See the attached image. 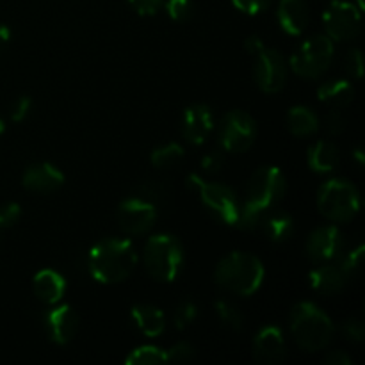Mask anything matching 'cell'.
I'll return each instance as SVG.
<instances>
[{
    "label": "cell",
    "mask_w": 365,
    "mask_h": 365,
    "mask_svg": "<svg viewBox=\"0 0 365 365\" xmlns=\"http://www.w3.org/2000/svg\"><path fill=\"white\" fill-rule=\"evenodd\" d=\"M138 264V253L127 239H106L95 245L88 257V269L100 284L125 282Z\"/></svg>",
    "instance_id": "1"
},
{
    "label": "cell",
    "mask_w": 365,
    "mask_h": 365,
    "mask_svg": "<svg viewBox=\"0 0 365 365\" xmlns=\"http://www.w3.org/2000/svg\"><path fill=\"white\" fill-rule=\"evenodd\" d=\"M214 277L225 291L239 296H252L262 285L264 266L252 253L234 252L217 264Z\"/></svg>",
    "instance_id": "2"
},
{
    "label": "cell",
    "mask_w": 365,
    "mask_h": 365,
    "mask_svg": "<svg viewBox=\"0 0 365 365\" xmlns=\"http://www.w3.org/2000/svg\"><path fill=\"white\" fill-rule=\"evenodd\" d=\"M334 323L317 305L310 302H299L292 307L291 331L296 344L305 351H321L334 337Z\"/></svg>",
    "instance_id": "3"
},
{
    "label": "cell",
    "mask_w": 365,
    "mask_h": 365,
    "mask_svg": "<svg viewBox=\"0 0 365 365\" xmlns=\"http://www.w3.org/2000/svg\"><path fill=\"white\" fill-rule=\"evenodd\" d=\"M184 266L182 242L171 234H157L146 241L145 267L157 282H173Z\"/></svg>",
    "instance_id": "4"
},
{
    "label": "cell",
    "mask_w": 365,
    "mask_h": 365,
    "mask_svg": "<svg viewBox=\"0 0 365 365\" xmlns=\"http://www.w3.org/2000/svg\"><path fill=\"white\" fill-rule=\"evenodd\" d=\"M317 207L327 220L348 223L360 210L359 189L344 178H330L319 187Z\"/></svg>",
    "instance_id": "5"
},
{
    "label": "cell",
    "mask_w": 365,
    "mask_h": 365,
    "mask_svg": "<svg viewBox=\"0 0 365 365\" xmlns=\"http://www.w3.org/2000/svg\"><path fill=\"white\" fill-rule=\"evenodd\" d=\"M187 185L198 191L202 203L216 220L227 225L237 223L241 203H239L237 196L228 185L217 184V182H207L198 175H189Z\"/></svg>",
    "instance_id": "6"
},
{
    "label": "cell",
    "mask_w": 365,
    "mask_h": 365,
    "mask_svg": "<svg viewBox=\"0 0 365 365\" xmlns=\"http://www.w3.org/2000/svg\"><path fill=\"white\" fill-rule=\"evenodd\" d=\"M334 59V41L317 34L307 39L291 57V68L298 77L319 78Z\"/></svg>",
    "instance_id": "7"
},
{
    "label": "cell",
    "mask_w": 365,
    "mask_h": 365,
    "mask_svg": "<svg viewBox=\"0 0 365 365\" xmlns=\"http://www.w3.org/2000/svg\"><path fill=\"white\" fill-rule=\"evenodd\" d=\"M285 191L287 180L282 170L274 166H262L250 178L246 202L260 210H269L284 198Z\"/></svg>",
    "instance_id": "8"
},
{
    "label": "cell",
    "mask_w": 365,
    "mask_h": 365,
    "mask_svg": "<svg viewBox=\"0 0 365 365\" xmlns=\"http://www.w3.org/2000/svg\"><path fill=\"white\" fill-rule=\"evenodd\" d=\"M257 123L246 110L235 109L223 116L220 123V143L227 152L242 153L255 143Z\"/></svg>",
    "instance_id": "9"
},
{
    "label": "cell",
    "mask_w": 365,
    "mask_h": 365,
    "mask_svg": "<svg viewBox=\"0 0 365 365\" xmlns=\"http://www.w3.org/2000/svg\"><path fill=\"white\" fill-rule=\"evenodd\" d=\"M327 36L331 41H351L360 34L362 16L359 7L344 0H335L323 14Z\"/></svg>",
    "instance_id": "10"
},
{
    "label": "cell",
    "mask_w": 365,
    "mask_h": 365,
    "mask_svg": "<svg viewBox=\"0 0 365 365\" xmlns=\"http://www.w3.org/2000/svg\"><path fill=\"white\" fill-rule=\"evenodd\" d=\"M157 221V205L139 196H128L118 207V223L121 230L130 235L148 232Z\"/></svg>",
    "instance_id": "11"
},
{
    "label": "cell",
    "mask_w": 365,
    "mask_h": 365,
    "mask_svg": "<svg viewBox=\"0 0 365 365\" xmlns=\"http://www.w3.org/2000/svg\"><path fill=\"white\" fill-rule=\"evenodd\" d=\"M255 56L253 77H255L257 86L269 95L278 93L287 81V63H285L284 56L278 53L277 50L266 48V46Z\"/></svg>",
    "instance_id": "12"
},
{
    "label": "cell",
    "mask_w": 365,
    "mask_h": 365,
    "mask_svg": "<svg viewBox=\"0 0 365 365\" xmlns=\"http://www.w3.org/2000/svg\"><path fill=\"white\" fill-rule=\"evenodd\" d=\"M344 252V237L337 227H319L307 241V253L316 264L335 262Z\"/></svg>",
    "instance_id": "13"
},
{
    "label": "cell",
    "mask_w": 365,
    "mask_h": 365,
    "mask_svg": "<svg viewBox=\"0 0 365 365\" xmlns=\"http://www.w3.org/2000/svg\"><path fill=\"white\" fill-rule=\"evenodd\" d=\"M287 356V344L284 334L277 327H264L253 341V359L264 365L284 362Z\"/></svg>",
    "instance_id": "14"
},
{
    "label": "cell",
    "mask_w": 365,
    "mask_h": 365,
    "mask_svg": "<svg viewBox=\"0 0 365 365\" xmlns=\"http://www.w3.org/2000/svg\"><path fill=\"white\" fill-rule=\"evenodd\" d=\"M214 128V114L205 103L187 107L182 116V135L191 145H203Z\"/></svg>",
    "instance_id": "15"
},
{
    "label": "cell",
    "mask_w": 365,
    "mask_h": 365,
    "mask_svg": "<svg viewBox=\"0 0 365 365\" xmlns=\"http://www.w3.org/2000/svg\"><path fill=\"white\" fill-rule=\"evenodd\" d=\"M45 328L50 341L64 346L77 335L78 316L71 307L61 305L53 307L45 316Z\"/></svg>",
    "instance_id": "16"
},
{
    "label": "cell",
    "mask_w": 365,
    "mask_h": 365,
    "mask_svg": "<svg viewBox=\"0 0 365 365\" xmlns=\"http://www.w3.org/2000/svg\"><path fill=\"white\" fill-rule=\"evenodd\" d=\"M21 184H24L25 189L32 192L48 195V192H53L59 187H63L64 175L53 164H32V166L25 170L24 177H21Z\"/></svg>",
    "instance_id": "17"
},
{
    "label": "cell",
    "mask_w": 365,
    "mask_h": 365,
    "mask_svg": "<svg viewBox=\"0 0 365 365\" xmlns=\"http://www.w3.org/2000/svg\"><path fill=\"white\" fill-rule=\"evenodd\" d=\"M348 280L349 278L346 277L344 271L334 262L321 264L319 267L312 269V273L309 277V282L314 291L324 296L339 294L346 287V282Z\"/></svg>",
    "instance_id": "18"
},
{
    "label": "cell",
    "mask_w": 365,
    "mask_h": 365,
    "mask_svg": "<svg viewBox=\"0 0 365 365\" xmlns=\"http://www.w3.org/2000/svg\"><path fill=\"white\" fill-rule=\"evenodd\" d=\"M277 16L284 32L299 36L309 24V6L305 0H280Z\"/></svg>",
    "instance_id": "19"
},
{
    "label": "cell",
    "mask_w": 365,
    "mask_h": 365,
    "mask_svg": "<svg viewBox=\"0 0 365 365\" xmlns=\"http://www.w3.org/2000/svg\"><path fill=\"white\" fill-rule=\"evenodd\" d=\"M259 230H262V234L266 235L269 241L282 245V242H287L289 239L292 237L296 227L294 220H292L287 212L269 209L264 214Z\"/></svg>",
    "instance_id": "20"
},
{
    "label": "cell",
    "mask_w": 365,
    "mask_h": 365,
    "mask_svg": "<svg viewBox=\"0 0 365 365\" xmlns=\"http://www.w3.org/2000/svg\"><path fill=\"white\" fill-rule=\"evenodd\" d=\"M66 291V280L63 274L53 269H43L34 277V292L46 305H56L61 302Z\"/></svg>",
    "instance_id": "21"
},
{
    "label": "cell",
    "mask_w": 365,
    "mask_h": 365,
    "mask_svg": "<svg viewBox=\"0 0 365 365\" xmlns=\"http://www.w3.org/2000/svg\"><path fill=\"white\" fill-rule=\"evenodd\" d=\"M317 96L321 102L328 103L334 109H344L355 98V88L351 82L344 81V78H334V81H328L319 86Z\"/></svg>",
    "instance_id": "22"
},
{
    "label": "cell",
    "mask_w": 365,
    "mask_h": 365,
    "mask_svg": "<svg viewBox=\"0 0 365 365\" xmlns=\"http://www.w3.org/2000/svg\"><path fill=\"white\" fill-rule=\"evenodd\" d=\"M132 321L146 337H159L166 328L164 323V314L157 307L152 305H135L132 309Z\"/></svg>",
    "instance_id": "23"
},
{
    "label": "cell",
    "mask_w": 365,
    "mask_h": 365,
    "mask_svg": "<svg viewBox=\"0 0 365 365\" xmlns=\"http://www.w3.org/2000/svg\"><path fill=\"white\" fill-rule=\"evenodd\" d=\"M307 163L309 168L316 173H328L334 171L339 164V150L330 141H317L312 145L307 153Z\"/></svg>",
    "instance_id": "24"
},
{
    "label": "cell",
    "mask_w": 365,
    "mask_h": 365,
    "mask_svg": "<svg viewBox=\"0 0 365 365\" xmlns=\"http://www.w3.org/2000/svg\"><path fill=\"white\" fill-rule=\"evenodd\" d=\"M287 128L292 135L305 138V135H314L319 130V118L316 116L312 109L303 106L292 107L287 113Z\"/></svg>",
    "instance_id": "25"
},
{
    "label": "cell",
    "mask_w": 365,
    "mask_h": 365,
    "mask_svg": "<svg viewBox=\"0 0 365 365\" xmlns=\"http://www.w3.org/2000/svg\"><path fill=\"white\" fill-rule=\"evenodd\" d=\"M184 157L185 152L178 143H166V145L153 150L150 160L159 170H171V168H177L184 160Z\"/></svg>",
    "instance_id": "26"
},
{
    "label": "cell",
    "mask_w": 365,
    "mask_h": 365,
    "mask_svg": "<svg viewBox=\"0 0 365 365\" xmlns=\"http://www.w3.org/2000/svg\"><path fill=\"white\" fill-rule=\"evenodd\" d=\"M216 314L225 328H228V330L232 331H241L245 319H242L241 310H239L234 303L227 302V299H217Z\"/></svg>",
    "instance_id": "27"
},
{
    "label": "cell",
    "mask_w": 365,
    "mask_h": 365,
    "mask_svg": "<svg viewBox=\"0 0 365 365\" xmlns=\"http://www.w3.org/2000/svg\"><path fill=\"white\" fill-rule=\"evenodd\" d=\"M166 362V351L157 346H141L125 359L127 365H157Z\"/></svg>",
    "instance_id": "28"
},
{
    "label": "cell",
    "mask_w": 365,
    "mask_h": 365,
    "mask_svg": "<svg viewBox=\"0 0 365 365\" xmlns=\"http://www.w3.org/2000/svg\"><path fill=\"white\" fill-rule=\"evenodd\" d=\"M198 317V307L191 302H184L177 307L173 314V323L178 330H184V328L191 327L192 323Z\"/></svg>",
    "instance_id": "29"
},
{
    "label": "cell",
    "mask_w": 365,
    "mask_h": 365,
    "mask_svg": "<svg viewBox=\"0 0 365 365\" xmlns=\"http://www.w3.org/2000/svg\"><path fill=\"white\" fill-rule=\"evenodd\" d=\"M166 11L175 21H189L195 16V6L191 0H168Z\"/></svg>",
    "instance_id": "30"
},
{
    "label": "cell",
    "mask_w": 365,
    "mask_h": 365,
    "mask_svg": "<svg viewBox=\"0 0 365 365\" xmlns=\"http://www.w3.org/2000/svg\"><path fill=\"white\" fill-rule=\"evenodd\" d=\"M362 260H364V246L360 245L356 246L355 250H351V252L341 260V266L339 267L344 271L346 277L353 278L355 274L360 273V269H362Z\"/></svg>",
    "instance_id": "31"
},
{
    "label": "cell",
    "mask_w": 365,
    "mask_h": 365,
    "mask_svg": "<svg viewBox=\"0 0 365 365\" xmlns=\"http://www.w3.org/2000/svg\"><path fill=\"white\" fill-rule=\"evenodd\" d=\"M196 351L189 342H178L175 344L170 351H166V362H173V364H185L191 362L195 359Z\"/></svg>",
    "instance_id": "32"
},
{
    "label": "cell",
    "mask_w": 365,
    "mask_h": 365,
    "mask_svg": "<svg viewBox=\"0 0 365 365\" xmlns=\"http://www.w3.org/2000/svg\"><path fill=\"white\" fill-rule=\"evenodd\" d=\"M271 2H273V0H232L235 9H239L245 14H250V16H257V14L267 11L269 9Z\"/></svg>",
    "instance_id": "33"
},
{
    "label": "cell",
    "mask_w": 365,
    "mask_h": 365,
    "mask_svg": "<svg viewBox=\"0 0 365 365\" xmlns=\"http://www.w3.org/2000/svg\"><path fill=\"white\" fill-rule=\"evenodd\" d=\"M344 66L346 71H348L351 77L355 78H362L364 75V57L362 52L359 48H353L346 53V59H344Z\"/></svg>",
    "instance_id": "34"
},
{
    "label": "cell",
    "mask_w": 365,
    "mask_h": 365,
    "mask_svg": "<svg viewBox=\"0 0 365 365\" xmlns=\"http://www.w3.org/2000/svg\"><path fill=\"white\" fill-rule=\"evenodd\" d=\"M20 217H21V209L18 203L11 202L0 207V227L2 228L13 227V225L18 223Z\"/></svg>",
    "instance_id": "35"
},
{
    "label": "cell",
    "mask_w": 365,
    "mask_h": 365,
    "mask_svg": "<svg viewBox=\"0 0 365 365\" xmlns=\"http://www.w3.org/2000/svg\"><path fill=\"white\" fill-rule=\"evenodd\" d=\"M342 334H344V337L349 339L351 342H362L365 335L364 323L360 319H355V317L344 321V324H342Z\"/></svg>",
    "instance_id": "36"
},
{
    "label": "cell",
    "mask_w": 365,
    "mask_h": 365,
    "mask_svg": "<svg viewBox=\"0 0 365 365\" xmlns=\"http://www.w3.org/2000/svg\"><path fill=\"white\" fill-rule=\"evenodd\" d=\"M135 196L148 200V202H152L153 205H157V202H164V200H166V191L157 184H146V185H139L138 195Z\"/></svg>",
    "instance_id": "37"
},
{
    "label": "cell",
    "mask_w": 365,
    "mask_h": 365,
    "mask_svg": "<svg viewBox=\"0 0 365 365\" xmlns=\"http://www.w3.org/2000/svg\"><path fill=\"white\" fill-rule=\"evenodd\" d=\"M225 166V155L220 152V150H214V152L207 153L205 157L202 159V168L203 171L210 175H216L223 170Z\"/></svg>",
    "instance_id": "38"
},
{
    "label": "cell",
    "mask_w": 365,
    "mask_h": 365,
    "mask_svg": "<svg viewBox=\"0 0 365 365\" xmlns=\"http://www.w3.org/2000/svg\"><path fill=\"white\" fill-rule=\"evenodd\" d=\"M128 4H130L141 16H152V14H155L157 11L163 7L164 0H128Z\"/></svg>",
    "instance_id": "39"
},
{
    "label": "cell",
    "mask_w": 365,
    "mask_h": 365,
    "mask_svg": "<svg viewBox=\"0 0 365 365\" xmlns=\"http://www.w3.org/2000/svg\"><path fill=\"white\" fill-rule=\"evenodd\" d=\"M32 100L29 96H20V98L14 100L13 107H11V118L13 121H24L27 118V114L31 113Z\"/></svg>",
    "instance_id": "40"
},
{
    "label": "cell",
    "mask_w": 365,
    "mask_h": 365,
    "mask_svg": "<svg viewBox=\"0 0 365 365\" xmlns=\"http://www.w3.org/2000/svg\"><path fill=\"white\" fill-rule=\"evenodd\" d=\"M327 128H328V132H330V134H334V135H337V134H341L342 130H344V118H342V114L341 113H337V109L335 110H331L330 114H328L327 116Z\"/></svg>",
    "instance_id": "41"
},
{
    "label": "cell",
    "mask_w": 365,
    "mask_h": 365,
    "mask_svg": "<svg viewBox=\"0 0 365 365\" xmlns=\"http://www.w3.org/2000/svg\"><path fill=\"white\" fill-rule=\"evenodd\" d=\"M324 364L327 365H351L353 359L342 349H335V351H330L327 356H324Z\"/></svg>",
    "instance_id": "42"
},
{
    "label": "cell",
    "mask_w": 365,
    "mask_h": 365,
    "mask_svg": "<svg viewBox=\"0 0 365 365\" xmlns=\"http://www.w3.org/2000/svg\"><path fill=\"white\" fill-rule=\"evenodd\" d=\"M245 48H246V52L252 53V56H255V53H259L260 50L264 48V43L260 41L259 36H250V38L245 41Z\"/></svg>",
    "instance_id": "43"
},
{
    "label": "cell",
    "mask_w": 365,
    "mask_h": 365,
    "mask_svg": "<svg viewBox=\"0 0 365 365\" xmlns=\"http://www.w3.org/2000/svg\"><path fill=\"white\" fill-rule=\"evenodd\" d=\"M11 39V31L9 27H6V25H0V48H4V46L9 43Z\"/></svg>",
    "instance_id": "44"
},
{
    "label": "cell",
    "mask_w": 365,
    "mask_h": 365,
    "mask_svg": "<svg viewBox=\"0 0 365 365\" xmlns=\"http://www.w3.org/2000/svg\"><path fill=\"white\" fill-rule=\"evenodd\" d=\"M4 130H6V123H4V120H2V118H0V134H2Z\"/></svg>",
    "instance_id": "45"
}]
</instances>
